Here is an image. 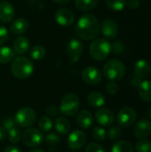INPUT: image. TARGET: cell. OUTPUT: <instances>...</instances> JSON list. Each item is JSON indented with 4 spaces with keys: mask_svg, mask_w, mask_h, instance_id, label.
<instances>
[{
    "mask_svg": "<svg viewBox=\"0 0 151 152\" xmlns=\"http://www.w3.org/2000/svg\"><path fill=\"white\" fill-rule=\"evenodd\" d=\"M30 48V42L29 40L23 36L18 37L13 42V51L15 53L22 55L28 52Z\"/></svg>",
    "mask_w": 151,
    "mask_h": 152,
    "instance_id": "19",
    "label": "cell"
},
{
    "mask_svg": "<svg viewBox=\"0 0 151 152\" xmlns=\"http://www.w3.org/2000/svg\"><path fill=\"white\" fill-rule=\"evenodd\" d=\"M8 132H9L8 133V138H9L10 142H12L13 144H16V143H18L21 140L22 134H21V132L18 128L13 127V128H12Z\"/></svg>",
    "mask_w": 151,
    "mask_h": 152,
    "instance_id": "32",
    "label": "cell"
},
{
    "mask_svg": "<svg viewBox=\"0 0 151 152\" xmlns=\"http://www.w3.org/2000/svg\"><path fill=\"white\" fill-rule=\"evenodd\" d=\"M119 90L118 85L115 81H110L106 85V91L109 94H116Z\"/></svg>",
    "mask_w": 151,
    "mask_h": 152,
    "instance_id": "37",
    "label": "cell"
},
{
    "mask_svg": "<svg viewBox=\"0 0 151 152\" xmlns=\"http://www.w3.org/2000/svg\"><path fill=\"white\" fill-rule=\"evenodd\" d=\"M122 135V130L119 126H113L108 131V137L110 141H117Z\"/></svg>",
    "mask_w": 151,
    "mask_h": 152,
    "instance_id": "34",
    "label": "cell"
},
{
    "mask_svg": "<svg viewBox=\"0 0 151 152\" xmlns=\"http://www.w3.org/2000/svg\"><path fill=\"white\" fill-rule=\"evenodd\" d=\"M81 77L83 81L89 86H95L101 82L102 73L101 71L93 66H88L82 70Z\"/></svg>",
    "mask_w": 151,
    "mask_h": 152,
    "instance_id": "9",
    "label": "cell"
},
{
    "mask_svg": "<svg viewBox=\"0 0 151 152\" xmlns=\"http://www.w3.org/2000/svg\"><path fill=\"white\" fill-rule=\"evenodd\" d=\"M101 32L99 20L91 13L85 14L79 18L76 25L77 36L84 40H93Z\"/></svg>",
    "mask_w": 151,
    "mask_h": 152,
    "instance_id": "1",
    "label": "cell"
},
{
    "mask_svg": "<svg viewBox=\"0 0 151 152\" xmlns=\"http://www.w3.org/2000/svg\"><path fill=\"white\" fill-rule=\"evenodd\" d=\"M69 152H71V151H69Z\"/></svg>",
    "mask_w": 151,
    "mask_h": 152,
    "instance_id": "48",
    "label": "cell"
},
{
    "mask_svg": "<svg viewBox=\"0 0 151 152\" xmlns=\"http://www.w3.org/2000/svg\"><path fill=\"white\" fill-rule=\"evenodd\" d=\"M98 4V0H75L76 7L83 12H87L94 9Z\"/></svg>",
    "mask_w": 151,
    "mask_h": 152,
    "instance_id": "25",
    "label": "cell"
},
{
    "mask_svg": "<svg viewBox=\"0 0 151 152\" xmlns=\"http://www.w3.org/2000/svg\"><path fill=\"white\" fill-rule=\"evenodd\" d=\"M44 141H45L47 146H48L50 149H54V148H56V147L60 144V142H61L60 137H59L56 134H54V133H50V134H48L45 136Z\"/></svg>",
    "mask_w": 151,
    "mask_h": 152,
    "instance_id": "30",
    "label": "cell"
},
{
    "mask_svg": "<svg viewBox=\"0 0 151 152\" xmlns=\"http://www.w3.org/2000/svg\"><path fill=\"white\" fill-rule=\"evenodd\" d=\"M84 52V46L80 40L77 38H71L66 45V53L70 59V61H77Z\"/></svg>",
    "mask_w": 151,
    "mask_h": 152,
    "instance_id": "10",
    "label": "cell"
},
{
    "mask_svg": "<svg viewBox=\"0 0 151 152\" xmlns=\"http://www.w3.org/2000/svg\"><path fill=\"white\" fill-rule=\"evenodd\" d=\"M38 127L40 131L43 133H48L52 130L53 128V121L50 118L48 117H42L40 118L38 121Z\"/></svg>",
    "mask_w": 151,
    "mask_h": 152,
    "instance_id": "28",
    "label": "cell"
},
{
    "mask_svg": "<svg viewBox=\"0 0 151 152\" xmlns=\"http://www.w3.org/2000/svg\"><path fill=\"white\" fill-rule=\"evenodd\" d=\"M28 22L24 18H19L12 21L10 26V30L14 35H22L26 33L28 29Z\"/></svg>",
    "mask_w": 151,
    "mask_h": 152,
    "instance_id": "20",
    "label": "cell"
},
{
    "mask_svg": "<svg viewBox=\"0 0 151 152\" xmlns=\"http://www.w3.org/2000/svg\"><path fill=\"white\" fill-rule=\"evenodd\" d=\"M105 2L109 9L116 12L122 11L126 4V0H105Z\"/></svg>",
    "mask_w": 151,
    "mask_h": 152,
    "instance_id": "29",
    "label": "cell"
},
{
    "mask_svg": "<svg viewBox=\"0 0 151 152\" xmlns=\"http://www.w3.org/2000/svg\"><path fill=\"white\" fill-rule=\"evenodd\" d=\"M80 107V101L77 94H67L63 96L61 101L59 110L65 116H73L75 115Z\"/></svg>",
    "mask_w": 151,
    "mask_h": 152,
    "instance_id": "6",
    "label": "cell"
},
{
    "mask_svg": "<svg viewBox=\"0 0 151 152\" xmlns=\"http://www.w3.org/2000/svg\"><path fill=\"white\" fill-rule=\"evenodd\" d=\"M15 15V10L13 5L9 2L0 3V20L4 23L12 21Z\"/></svg>",
    "mask_w": 151,
    "mask_h": 152,
    "instance_id": "16",
    "label": "cell"
},
{
    "mask_svg": "<svg viewBox=\"0 0 151 152\" xmlns=\"http://www.w3.org/2000/svg\"><path fill=\"white\" fill-rule=\"evenodd\" d=\"M101 30L104 37L108 38H114L117 37L118 33V26L114 20L106 19L102 21V24L101 26Z\"/></svg>",
    "mask_w": 151,
    "mask_h": 152,
    "instance_id": "15",
    "label": "cell"
},
{
    "mask_svg": "<svg viewBox=\"0 0 151 152\" xmlns=\"http://www.w3.org/2000/svg\"><path fill=\"white\" fill-rule=\"evenodd\" d=\"M30 152H44V151H42V150H40V149H35V150L31 151Z\"/></svg>",
    "mask_w": 151,
    "mask_h": 152,
    "instance_id": "47",
    "label": "cell"
},
{
    "mask_svg": "<svg viewBox=\"0 0 151 152\" xmlns=\"http://www.w3.org/2000/svg\"><path fill=\"white\" fill-rule=\"evenodd\" d=\"M87 141V136L82 130H74L71 132L68 137L67 144L68 147L73 151H77L82 149Z\"/></svg>",
    "mask_w": 151,
    "mask_h": 152,
    "instance_id": "11",
    "label": "cell"
},
{
    "mask_svg": "<svg viewBox=\"0 0 151 152\" xmlns=\"http://www.w3.org/2000/svg\"><path fill=\"white\" fill-rule=\"evenodd\" d=\"M44 138L43 133L36 128H28L22 134V141L27 147L36 148L40 146Z\"/></svg>",
    "mask_w": 151,
    "mask_h": 152,
    "instance_id": "7",
    "label": "cell"
},
{
    "mask_svg": "<svg viewBox=\"0 0 151 152\" xmlns=\"http://www.w3.org/2000/svg\"><path fill=\"white\" fill-rule=\"evenodd\" d=\"M106 131L101 126H94L93 130V137L98 142H103L106 139Z\"/></svg>",
    "mask_w": 151,
    "mask_h": 152,
    "instance_id": "33",
    "label": "cell"
},
{
    "mask_svg": "<svg viewBox=\"0 0 151 152\" xmlns=\"http://www.w3.org/2000/svg\"><path fill=\"white\" fill-rule=\"evenodd\" d=\"M15 125L21 128H28L33 126L36 120L35 110L29 107H23L17 110L14 115Z\"/></svg>",
    "mask_w": 151,
    "mask_h": 152,
    "instance_id": "5",
    "label": "cell"
},
{
    "mask_svg": "<svg viewBox=\"0 0 151 152\" xmlns=\"http://www.w3.org/2000/svg\"><path fill=\"white\" fill-rule=\"evenodd\" d=\"M85 152H105L103 148L96 143V142H91L89 144H87L85 146Z\"/></svg>",
    "mask_w": 151,
    "mask_h": 152,
    "instance_id": "36",
    "label": "cell"
},
{
    "mask_svg": "<svg viewBox=\"0 0 151 152\" xmlns=\"http://www.w3.org/2000/svg\"><path fill=\"white\" fill-rule=\"evenodd\" d=\"M53 1L58 4H68L70 0H53Z\"/></svg>",
    "mask_w": 151,
    "mask_h": 152,
    "instance_id": "45",
    "label": "cell"
},
{
    "mask_svg": "<svg viewBox=\"0 0 151 152\" xmlns=\"http://www.w3.org/2000/svg\"><path fill=\"white\" fill-rule=\"evenodd\" d=\"M126 4L129 6V8H131V9H137L141 4L140 0H128L126 2Z\"/></svg>",
    "mask_w": 151,
    "mask_h": 152,
    "instance_id": "41",
    "label": "cell"
},
{
    "mask_svg": "<svg viewBox=\"0 0 151 152\" xmlns=\"http://www.w3.org/2000/svg\"><path fill=\"white\" fill-rule=\"evenodd\" d=\"M77 123L83 129H89L93 125V117L88 110H81L77 116Z\"/></svg>",
    "mask_w": 151,
    "mask_h": 152,
    "instance_id": "18",
    "label": "cell"
},
{
    "mask_svg": "<svg viewBox=\"0 0 151 152\" xmlns=\"http://www.w3.org/2000/svg\"><path fill=\"white\" fill-rule=\"evenodd\" d=\"M133 71L136 77L142 78H145L150 76L151 72L150 64L145 60H139L135 62L133 67Z\"/></svg>",
    "mask_w": 151,
    "mask_h": 152,
    "instance_id": "17",
    "label": "cell"
},
{
    "mask_svg": "<svg viewBox=\"0 0 151 152\" xmlns=\"http://www.w3.org/2000/svg\"><path fill=\"white\" fill-rule=\"evenodd\" d=\"M95 119L101 126H109L114 123L115 116L109 109H100L95 112Z\"/></svg>",
    "mask_w": 151,
    "mask_h": 152,
    "instance_id": "14",
    "label": "cell"
},
{
    "mask_svg": "<svg viewBox=\"0 0 151 152\" xmlns=\"http://www.w3.org/2000/svg\"><path fill=\"white\" fill-rule=\"evenodd\" d=\"M14 51L9 46H0V63L5 64L14 58Z\"/></svg>",
    "mask_w": 151,
    "mask_h": 152,
    "instance_id": "24",
    "label": "cell"
},
{
    "mask_svg": "<svg viewBox=\"0 0 151 152\" xmlns=\"http://www.w3.org/2000/svg\"><path fill=\"white\" fill-rule=\"evenodd\" d=\"M137 152H151V142L148 140L141 139L135 144Z\"/></svg>",
    "mask_w": 151,
    "mask_h": 152,
    "instance_id": "31",
    "label": "cell"
},
{
    "mask_svg": "<svg viewBox=\"0 0 151 152\" xmlns=\"http://www.w3.org/2000/svg\"><path fill=\"white\" fill-rule=\"evenodd\" d=\"M89 53L93 60L103 61L110 54L111 45L105 38H95L89 46Z\"/></svg>",
    "mask_w": 151,
    "mask_h": 152,
    "instance_id": "3",
    "label": "cell"
},
{
    "mask_svg": "<svg viewBox=\"0 0 151 152\" xmlns=\"http://www.w3.org/2000/svg\"><path fill=\"white\" fill-rule=\"evenodd\" d=\"M54 127L56 132L61 135H66L70 132V122L65 117H58L54 122Z\"/></svg>",
    "mask_w": 151,
    "mask_h": 152,
    "instance_id": "21",
    "label": "cell"
},
{
    "mask_svg": "<svg viewBox=\"0 0 151 152\" xmlns=\"http://www.w3.org/2000/svg\"><path fill=\"white\" fill-rule=\"evenodd\" d=\"M8 37H9V33L7 28L4 26H0V46L8 40Z\"/></svg>",
    "mask_w": 151,
    "mask_h": 152,
    "instance_id": "38",
    "label": "cell"
},
{
    "mask_svg": "<svg viewBox=\"0 0 151 152\" xmlns=\"http://www.w3.org/2000/svg\"><path fill=\"white\" fill-rule=\"evenodd\" d=\"M15 122L14 119L12 118L11 117H6L2 120V126L6 130V131H10L12 128L15 127Z\"/></svg>",
    "mask_w": 151,
    "mask_h": 152,
    "instance_id": "35",
    "label": "cell"
},
{
    "mask_svg": "<svg viewBox=\"0 0 151 152\" xmlns=\"http://www.w3.org/2000/svg\"><path fill=\"white\" fill-rule=\"evenodd\" d=\"M111 152H133V147L127 141H118L112 146Z\"/></svg>",
    "mask_w": 151,
    "mask_h": 152,
    "instance_id": "26",
    "label": "cell"
},
{
    "mask_svg": "<svg viewBox=\"0 0 151 152\" xmlns=\"http://www.w3.org/2000/svg\"><path fill=\"white\" fill-rule=\"evenodd\" d=\"M6 135H7V131L3 126H0V142L4 141V139L6 138Z\"/></svg>",
    "mask_w": 151,
    "mask_h": 152,
    "instance_id": "43",
    "label": "cell"
},
{
    "mask_svg": "<svg viewBox=\"0 0 151 152\" xmlns=\"http://www.w3.org/2000/svg\"><path fill=\"white\" fill-rule=\"evenodd\" d=\"M11 71L16 78L26 79L32 75L34 71V64L29 58L18 56L13 58L12 61Z\"/></svg>",
    "mask_w": 151,
    "mask_h": 152,
    "instance_id": "2",
    "label": "cell"
},
{
    "mask_svg": "<svg viewBox=\"0 0 151 152\" xmlns=\"http://www.w3.org/2000/svg\"><path fill=\"white\" fill-rule=\"evenodd\" d=\"M45 48L42 45H35L29 50V56L32 60L40 61L45 56Z\"/></svg>",
    "mask_w": 151,
    "mask_h": 152,
    "instance_id": "27",
    "label": "cell"
},
{
    "mask_svg": "<svg viewBox=\"0 0 151 152\" xmlns=\"http://www.w3.org/2000/svg\"><path fill=\"white\" fill-rule=\"evenodd\" d=\"M137 114L135 110L130 107L121 109L117 115V122L121 127H130L136 120Z\"/></svg>",
    "mask_w": 151,
    "mask_h": 152,
    "instance_id": "8",
    "label": "cell"
},
{
    "mask_svg": "<svg viewBox=\"0 0 151 152\" xmlns=\"http://www.w3.org/2000/svg\"><path fill=\"white\" fill-rule=\"evenodd\" d=\"M111 51L114 53H121L124 51V45L120 41L115 42L113 45H111Z\"/></svg>",
    "mask_w": 151,
    "mask_h": 152,
    "instance_id": "40",
    "label": "cell"
},
{
    "mask_svg": "<svg viewBox=\"0 0 151 152\" xmlns=\"http://www.w3.org/2000/svg\"><path fill=\"white\" fill-rule=\"evenodd\" d=\"M87 102L93 108H101L105 104V97L100 92L93 91L87 95Z\"/></svg>",
    "mask_w": 151,
    "mask_h": 152,
    "instance_id": "22",
    "label": "cell"
},
{
    "mask_svg": "<svg viewBox=\"0 0 151 152\" xmlns=\"http://www.w3.org/2000/svg\"><path fill=\"white\" fill-rule=\"evenodd\" d=\"M59 108L54 105V104H50L48 105L46 108H45V112L48 116H51V117H55L57 116L58 112H59Z\"/></svg>",
    "mask_w": 151,
    "mask_h": 152,
    "instance_id": "39",
    "label": "cell"
},
{
    "mask_svg": "<svg viewBox=\"0 0 151 152\" xmlns=\"http://www.w3.org/2000/svg\"><path fill=\"white\" fill-rule=\"evenodd\" d=\"M131 83H132V86H133V87H138V86H140V84L142 83V81H141V78H140V77H133V78L131 80Z\"/></svg>",
    "mask_w": 151,
    "mask_h": 152,
    "instance_id": "44",
    "label": "cell"
},
{
    "mask_svg": "<svg viewBox=\"0 0 151 152\" xmlns=\"http://www.w3.org/2000/svg\"><path fill=\"white\" fill-rule=\"evenodd\" d=\"M3 152H20V151L18 147H16L14 145H10V146L6 147Z\"/></svg>",
    "mask_w": 151,
    "mask_h": 152,
    "instance_id": "42",
    "label": "cell"
},
{
    "mask_svg": "<svg viewBox=\"0 0 151 152\" xmlns=\"http://www.w3.org/2000/svg\"><path fill=\"white\" fill-rule=\"evenodd\" d=\"M56 22L63 27H69L75 21L74 12L68 8H61L55 12Z\"/></svg>",
    "mask_w": 151,
    "mask_h": 152,
    "instance_id": "12",
    "label": "cell"
},
{
    "mask_svg": "<svg viewBox=\"0 0 151 152\" xmlns=\"http://www.w3.org/2000/svg\"><path fill=\"white\" fill-rule=\"evenodd\" d=\"M103 74L108 80L117 81L124 77L125 74V67L121 61L111 59L104 64Z\"/></svg>",
    "mask_w": 151,
    "mask_h": 152,
    "instance_id": "4",
    "label": "cell"
},
{
    "mask_svg": "<svg viewBox=\"0 0 151 152\" xmlns=\"http://www.w3.org/2000/svg\"><path fill=\"white\" fill-rule=\"evenodd\" d=\"M151 134V123L148 119H141L133 126V134L138 139H145Z\"/></svg>",
    "mask_w": 151,
    "mask_h": 152,
    "instance_id": "13",
    "label": "cell"
},
{
    "mask_svg": "<svg viewBox=\"0 0 151 152\" xmlns=\"http://www.w3.org/2000/svg\"><path fill=\"white\" fill-rule=\"evenodd\" d=\"M147 116L149 118H151V107H150L147 110Z\"/></svg>",
    "mask_w": 151,
    "mask_h": 152,
    "instance_id": "46",
    "label": "cell"
},
{
    "mask_svg": "<svg viewBox=\"0 0 151 152\" xmlns=\"http://www.w3.org/2000/svg\"><path fill=\"white\" fill-rule=\"evenodd\" d=\"M139 88V95L143 102H151V81L144 80L142 81Z\"/></svg>",
    "mask_w": 151,
    "mask_h": 152,
    "instance_id": "23",
    "label": "cell"
}]
</instances>
